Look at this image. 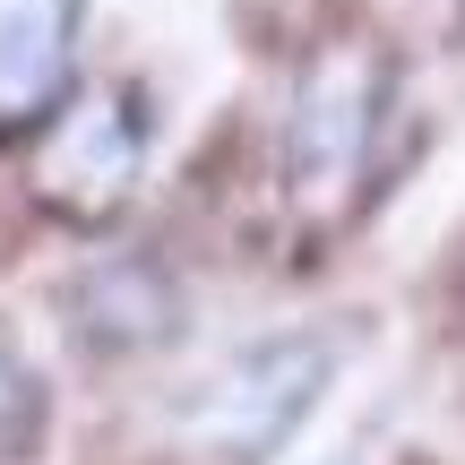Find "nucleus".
Masks as SVG:
<instances>
[{
  "label": "nucleus",
  "mask_w": 465,
  "mask_h": 465,
  "mask_svg": "<svg viewBox=\"0 0 465 465\" xmlns=\"http://www.w3.org/2000/svg\"><path fill=\"white\" fill-rule=\"evenodd\" d=\"M371 121H380V61L353 44H328L293 86V121H284V164H293L302 207H336L362 182Z\"/></svg>",
  "instance_id": "1"
},
{
  "label": "nucleus",
  "mask_w": 465,
  "mask_h": 465,
  "mask_svg": "<svg viewBox=\"0 0 465 465\" xmlns=\"http://www.w3.org/2000/svg\"><path fill=\"white\" fill-rule=\"evenodd\" d=\"M138 164H147V104L130 86H95V95H69L52 113V138L35 155V190L61 216L104 224L138 190Z\"/></svg>",
  "instance_id": "2"
},
{
  "label": "nucleus",
  "mask_w": 465,
  "mask_h": 465,
  "mask_svg": "<svg viewBox=\"0 0 465 465\" xmlns=\"http://www.w3.org/2000/svg\"><path fill=\"white\" fill-rule=\"evenodd\" d=\"M319 380H328V345H319V336L250 345L190 397L182 422H190V440H207V449H224V457H267L302 414H311Z\"/></svg>",
  "instance_id": "3"
},
{
  "label": "nucleus",
  "mask_w": 465,
  "mask_h": 465,
  "mask_svg": "<svg viewBox=\"0 0 465 465\" xmlns=\"http://www.w3.org/2000/svg\"><path fill=\"white\" fill-rule=\"evenodd\" d=\"M78 0H0V130H44L69 104Z\"/></svg>",
  "instance_id": "4"
},
{
  "label": "nucleus",
  "mask_w": 465,
  "mask_h": 465,
  "mask_svg": "<svg viewBox=\"0 0 465 465\" xmlns=\"http://www.w3.org/2000/svg\"><path fill=\"white\" fill-rule=\"evenodd\" d=\"M78 311H86V336H95V345H155V336H173V293H164V276L138 267V259L95 267V276L78 284Z\"/></svg>",
  "instance_id": "5"
},
{
  "label": "nucleus",
  "mask_w": 465,
  "mask_h": 465,
  "mask_svg": "<svg viewBox=\"0 0 465 465\" xmlns=\"http://www.w3.org/2000/svg\"><path fill=\"white\" fill-rule=\"evenodd\" d=\"M35 440H44V380H35V362L0 336V457H35Z\"/></svg>",
  "instance_id": "6"
}]
</instances>
